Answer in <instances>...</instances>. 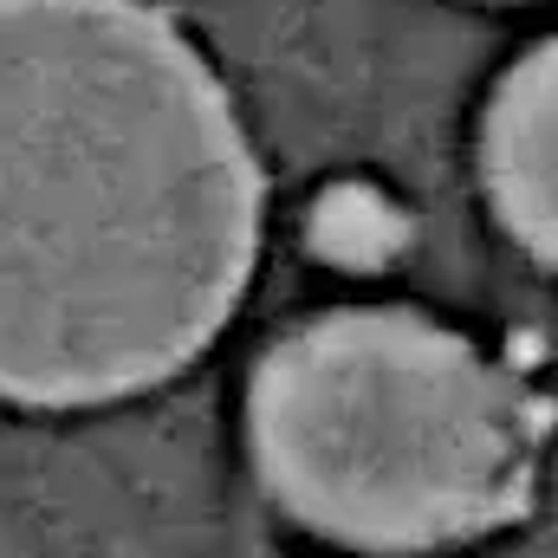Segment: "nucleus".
<instances>
[{"label":"nucleus","instance_id":"obj_4","mask_svg":"<svg viewBox=\"0 0 558 558\" xmlns=\"http://www.w3.org/2000/svg\"><path fill=\"white\" fill-rule=\"evenodd\" d=\"M312 241H318L331 260H371V254H390V247L403 241V221H397L377 195H364V189H338V195L318 208Z\"/></svg>","mask_w":558,"mask_h":558},{"label":"nucleus","instance_id":"obj_1","mask_svg":"<svg viewBox=\"0 0 558 558\" xmlns=\"http://www.w3.org/2000/svg\"><path fill=\"white\" fill-rule=\"evenodd\" d=\"M260 162L149 0H0V397L98 410L169 384L247 299Z\"/></svg>","mask_w":558,"mask_h":558},{"label":"nucleus","instance_id":"obj_2","mask_svg":"<svg viewBox=\"0 0 558 558\" xmlns=\"http://www.w3.org/2000/svg\"><path fill=\"white\" fill-rule=\"evenodd\" d=\"M247 448L292 526L344 553L422 558L533 507L546 403L422 312L344 305L267 344Z\"/></svg>","mask_w":558,"mask_h":558},{"label":"nucleus","instance_id":"obj_3","mask_svg":"<svg viewBox=\"0 0 558 558\" xmlns=\"http://www.w3.org/2000/svg\"><path fill=\"white\" fill-rule=\"evenodd\" d=\"M553 72L558 52L533 46L494 92L487 131H481V169H487V202L500 228L533 254L553 260L558 247V202H553Z\"/></svg>","mask_w":558,"mask_h":558}]
</instances>
